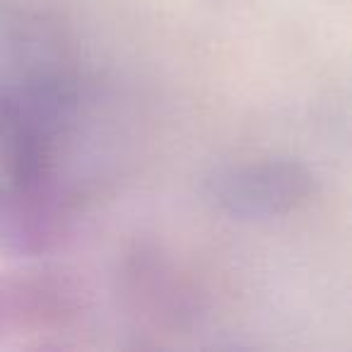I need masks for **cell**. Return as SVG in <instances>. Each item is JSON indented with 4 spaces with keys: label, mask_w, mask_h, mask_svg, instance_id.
Masks as SVG:
<instances>
[{
    "label": "cell",
    "mask_w": 352,
    "mask_h": 352,
    "mask_svg": "<svg viewBox=\"0 0 352 352\" xmlns=\"http://www.w3.org/2000/svg\"><path fill=\"white\" fill-rule=\"evenodd\" d=\"M307 196V176L285 164L241 169L220 186L222 203L236 212H275Z\"/></svg>",
    "instance_id": "6da1fadb"
}]
</instances>
